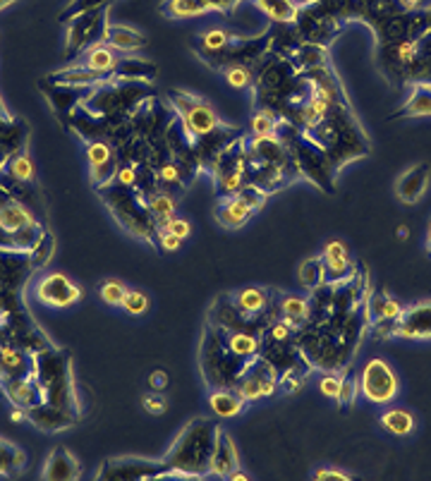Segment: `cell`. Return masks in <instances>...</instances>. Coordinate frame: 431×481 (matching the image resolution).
I'll return each mask as SVG.
<instances>
[{
	"instance_id": "obj_1",
	"label": "cell",
	"mask_w": 431,
	"mask_h": 481,
	"mask_svg": "<svg viewBox=\"0 0 431 481\" xmlns=\"http://www.w3.org/2000/svg\"><path fill=\"white\" fill-rule=\"evenodd\" d=\"M218 426L209 419H192L178 436V441L163 457L165 475L178 476H204L209 475L211 455H214Z\"/></svg>"
},
{
	"instance_id": "obj_2",
	"label": "cell",
	"mask_w": 431,
	"mask_h": 481,
	"mask_svg": "<svg viewBox=\"0 0 431 481\" xmlns=\"http://www.w3.org/2000/svg\"><path fill=\"white\" fill-rule=\"evenodd\" d=\"M34 376L44 391V403L68 410L79 417V398L72 381L70 352L68 350L46 348L34 352Z\"/></svg>"
},
{
	"instance_id": "obj_3",
	"label": "cell",
	"mask_w": 431,
	"mask_h": 481,
	"mask_svg": "<svg viewBox=\"0 0 431 481\" xmlns=\"http://www.w3.org/2000/svg\"><path fill=\"white\" fill-rule=\"evenodd\" d=\"M99 196L106 202L110 214L115 215V221L121 223L125 230H130L142 240H153V235H159V223L146 206L142 192L132 190V187H122L113 180V183L99 187Z\"/></svg>"
},
{
	"instance_id": "obj_4",
	"label": "cell",
	"mask_w": 431,
	"mask_h": 481,
	"mask_svg": "<svg viewBox=\"0 0 431 481\" xmlns=\"http://www.w3.org/2000/svg\"><path fill=\"white\" fill-rule=\"evenodd\" d=\"M168 96H171V101L175 103L180 122H183L184 132L190 134L192 141L216 132V130L223 125L221 118L216 115L214 108H211L206 101H202L199 96L187 94V91H171Z\"/></svg>"
},
{
	"instance_id": "obj_5",
	"label": "cell",
	"mask_w": 431,
	"mask_h": 481,
	"mask_svg": "<svg viewBox=\"0 0 431 481\" xmlns=\"http://www.w3.org/2000/svg\"><path fill=\"white\" fill-rule=\"evenodd\" d=\"M106 15L108 7H99V10H91V13L70 19L68 22V38H65V56L75 60L77 56H82L94 44H101L106 38L108 25H110Z\"/></svg>"
},
{
	"instance_id": "obj_6",
	"label": "cell",
	"mask_w": 431,
	"mask_h": 481,
	"mask_svg": "<svg viewBox=\"0 0 431 481\" xmlns=\"http://www.w3.org/2000/svg\"><path fill=\"white\" fill-rule=\"evenodd\" d=\"M362 395L374 405L394 403L400 391V381L386 360H369L360 376Z\"/></svg>"
},
{
	"instance_id": "obj_7",
	"label": "cell",
	"mask_w": 431,
	"mask_h": 481,
	"mask_svg": "<svg viewBox=\"0 0 431 481\" xmlns=\"http://www.w3.org/2000/svg\"><path fill=\"white\" fill-rule=\"evenodd\" d=\"M37 298L38 302L48 304V307L68 309V307H72V304H77L82 299V290H79L68 276L53 271L46 273L44 278L38 280Z\"/></svg>"
},
{
	"instance_id": "obj_8",
	"label": "cell",
	"mask_w": 431,
	"mask_h": 481,
	"mask_svg": "<svg viewBox=\"0 0 431 481\" xmlns=\"http://www.w3.org/2000/svg\"><path fill=\"white\" fill-rule=\"evenodd\" d=\"M394 336L407 340H429L431 338V302L413 304L410 309L400 311L395 319Z\"/></svg>"
},
{
	"instance_id": "obj_9",
	"label": "cell",
	"mask_w": 431,
	"mask_h": 481,
	"mask_svg": "<svg viewBox=\"0 0 431 481\" xmlns=\"http://www.w3.org/2000/svg\"><path fill=\"white\" fill-rule=\"evenodd\" d=\"M242 0H163L161 13L171 19L202 17L206 13H230Z\"/></svg>"
},
{
	"instance_id": "obj_10",
	"label": "cell",
	"mask_w": 431,
	"mask_h": 481,
	"mask_svg": "<svg viewBox=\"0 0 431 481\" xmlns=\"http://www.w3.org/2000/svg\"><path fill=\"white\" fill-rule=\"evenodd\" d=\"M161 475H165V467L161 463L122 457V460H108L96 476L99 479H153Z\"/></svg>"
},
{
	"instance_id": "obj_11",
	"label": "cell",
	"mask_w": 431,
	"mask_h": 481,
	"mask_svg": "<svg viewBox=\"0 0 431 481\" xmlns=\"http://www.w3.org/2000/svg\"><path fill=\"white\" fill-rule=\"evenodd\" d=\"M87 159H89L91 180H94L96 187L113 183L118 165H121V159H118L113 146L101 140L89 141V146H87Z\"/></svg>"
},
{
	"instance_id": "obj_12",
	"label": "cell",
	"mask_w": 431,
	"mask_h": 481,
	"mask_svg": "<svg viewBox=\"0 0 431 481\" xmlns=\"http://www.w3.org/2000/svg\"><path fill=\"white\" fill-rule=\"evenodd\" d=\"M3 391L15 407H22L25 412L44 403V391L34 374L22 379H3Z\"/></svg>"
},
{
	"instance_id": "obj_13",
	"label": "cell",
	"mask_w": 431,
	"mask_h": 481,
	"mask_svg": "<svg viewBox=\"0 0 431 481\" xmlns=\"http://www.w3.org/2000/svg\"><path fill=\"white\" fill-rule=\"evenodd\" d=\"M323 271H326V283H341V280H348L355 268H352V261H350L348 247L342 245L341 240L329 242L323 247Z\"/></svg>"
},
{
	"instance_id": "obj_14",
	"label": "cell",
	"mask_w": 431,
	"mask_h": 481,
	"mask_svg": "<svg viewBox=\"0 0 431 481\" xmlns=\"http://www.w3.org/2000/svg\"><path fill=\"white\" fill-rule=\"evenodd\" d=\"M34 374V355L22 348L0 342V381Z\"/></svg>"
},
{
	"instance_id": "obj_15",
	"label": "cell",
	"mask_w": 431,
	"mask_h": 481,
	"mask_svg": "<svg viewBox=\"0 0 431 481\" xmlns=\"http://www.w3.org/2000/svg\"><path fill=\"white\" fill-rule=\"evenodd\" d=\"M26 419H32V424L37 429L44 431H63L70 429L77 424V414L68 410H60V407L51 405V403H41V405L26 410Z\"/></svg>"
},
{
	"instance_id": "obj_16",
	"label": "cell",
	"mask_w": 431,
	"mask_h": 481,
	"mask_svg": "<svg viewBox=\"0 0 431 481\" xmlns=\"http://www.w3.org/2000/svg\"><path fill=\"white\" fill-rule=\"evenodd\" d=\"M429 163H417L407 173H403L398 184H395V194H398L400 202L417 204L422 199V194H425L426 184H429Z\"/></svg>"
},
{
	"instance_id": "obj_17",
	"label": "cell",
	"mask_w": 431,
	"mask_h": 481,
	"mask_svg": "<svg viewBox=\"0 0 431 481\" xmlns=\"http://www.w3.org/2000/svg\"><path fill=\"white\" fill-rule=\"evenodd\" d=\"M230 302L235 304V309L240 311L242 317L259 319L267 314L268 302H271V292L264 288H245V290L230 295Z\"/></svg>"
},
{
	"instance_id": "obj_18",
	"label": "cell",
	"mask_w": 431,
	"mask_h": 481,
	"mask_svg": "<svg viewBox=\"0 0 431 481\" xmlns=\"http://www.w3.org/2000/svg\"><path fill=\"white\" fill-rule=\"evenodd\" d=\"M41 475H44V479L48 481H56V479L70 481L82 475V467H79V463H77L70 450L56 448L51 455H48V460H46V467Z\"/></svg>"
},
{
	"instance_id": "obj_19",
	"label": "cell",
	"mask_w": 431,
	"mask_h": 481,
	"mask_svg": "<svg viewBox=\"0 0 431 481\" xmlns=\"http://www.w3.org/2000/svg\"><path fill=\"white\" fill-rule=\"evenodd\" d=\"M237 465H240V460H237L235 444L230 441V436L226 431H218V438H216V445H214V455H211L209 475L230 476V472L237 469Z\"/></svg>"
},
{
	"instance_id": "obj_20",
	"label": "cell",
	"mask_w": 431,
	"mask_h": 481,
	"mask_svg": "<svg viewBox=\"0 0 431 481\" xmlns=\"http://www.w3.org/2000/svg\"><path fill=\"white\" fill-rule=\"evenodd\" d=\"M118 63H121V56H118V51H113L106 41L94 44L91 48H87V51L82 53V58H79V65H82V68L94 70V72H101V75H106V77H113L115 65Z\"/></svg>"
},
{
	"instance_id": "obj_21",
	"label": "cell",
	"mask_w": 431,
	"mask_h": 481,
	"mask_svg": "<svg viewBox=\"0 0 431 481\" xmlns=\"http://www.w3.org/2000/svg\"><path fill=\"white\" fill-rule=\"evenodd\" d=\"M252 214L254 211L249 209L247 204L242 202L240 196L230 194V196H223L221 204H218V209H216V221L221 223L223 228L233 230V228L245 225Z\"/></svg>"
},
{
	"instance_id": "obj_22",
	"label": "cell",
	"mask_w": 431,
	"mask_h": 481,
	"mask_svg": "<svg viewBox=\"0 0 431 481\" xmlns=\"http://www.w3.org/2000/svg\"><path fill=\"white\" fill-rule=\"evenodd\" d=\"M103 41L118 53H134L146 46L144 34H140L137 29L125 25H108L106 38H103Z\"/></svg>"
},
{
	"instance_id": "obj_23",
	"label": "cell",
	"mask_w": 431,
	"mask_h": 481,
	"mask_svg": "<svg viewBox=\"0 0 431 481\" xmlns=\"http://www.w3.org/2000/svg\"><path fill=\"white\" fill-rule=\"evenodd\" d=\"M159 68L142 58H121V63L115 65L113 77L121 82H152Z\"/></svg>"
},
{
	"instance_id": "obj_24",
	"label": "cell",
	"mask_w": 431,
	"mask_h": 481,
	"mask_svg": "<svg viewBox=\"0 0 431 481\" xmlns=\"http://www.w3.org/2000/svg\"><path fill=\"white\" fill-rule=\"evenodd\" d=\"M209 403L216 417H226V419L240 414V412L245 410V405H247V400L242 398L240 392L230 391V388H216V391L211 392Z\"/></svg>"
},
{
	"instance_id": "obj_25",
	"label": "cell",
	"mask_w": 431,
	"mask_h": 481,
	"mask_svg": "<svg viewBox=\"0 0 431 481\" xmlns=\"http://www.w3.org/2000/svg\"><path fill=\"white\" fill-rule=\"evenodd\" d=\"M422 115H431V84L419 82L413 87V94L407 99V103L400 108L395 118H422Z\"/></svg>"
},
{
	"instance_id": "obj_26",
	"label": "cell",
	"mask_w": 431,
	"mask_h": 481,
	"mask_svg": "<svg viewBox=\"0 0 431 481\" xmlns=\"http://www.w3.org/2000/svg\"><path fill=\"white\" fill-rule=\"evenodd\" d=\"M230 41H233V34L226 32V29H206V32L197 37L199 58H202L204 63H209L211 58L228 48Z\"/></svg>"
},
{
	"instance_id": "obj_27",
	"label": "cell",
	"mask_w": 431,
	"mask_h": 481,
	"mask_svg": "<svg viewBox=\"0 0 431 481\" xmlns=\"http://www.w3.org/2000/svg\"><path fill=\"white\" fill-rule=\"evenodd\" d=\"M3 173H5L10 180L22 184H34V178H37V168H34L32 156H29L25 149L7 159V163L3 165Z\"/></svg>"
},
{
	"instance_id": "obj_28",
	"label": "cell",
	"mask_w": 431,
	"mask_h": 481,
	"mask_svg": "<svg viewBox=\"0 0 431 481\" xmlns=\"http://www.w3.org/2000/svg\"><path fill=\"white\" fill-rule=\"evenodd\" d=\"M254 3L276 25H292L295 15H298V3L295 0H254Z\"/></svg>"
},
{
	"instance_id": "obj_29",
	"label": "cell",
	"mask_w": 431,
	"mask_h": 481,
	"mask_svg": "<svg viewBox=\"0 0 431 481\" xmlns=\"http://www.w3.org/2000/svg\"><path fill=\"white\" fill-rule=\"evenodd\" d=\"M367 311H369V319H372V323L395 321V319L400 317L403 307H400V304L395 302L394 298H388L386 292H376V295H372V298H369Z\"/></svg>"
},
{
	"instance_id": "obj_30",
	"label": "cell",
	"mask_w": 431,
	"mask_h": 481,
	"mask_svg": "<svg viewBox=\"0 0 431 481\" xmlns=\"http://www.w3.org/2000/svg\"><path fill=\"white\" fill-rule=\"evenodd\" d=\"M381 426H384L388 434H394V436H407V434H413L415 429L413 412L403 410V407H394V410L384 412V414H381Z\"/></svg>"
},
{
	"instance_id": "obj_31",
	"label": "cell",
	"mask_w": 431,
	"mask_h": 481,
	"mask_svg": "<svg viewBox=\"0 0 431 481\" xmlns=\"http://www.w3.org/2000/svg\"><path fill=\"white\" fill-rule=\"evenodd\" d=\"M279 314L283 317V321H288L292 329H300V326H305L307 317H310V302L302 298H288L280 299L279 304Z\"/></svg>"
},
{
	"instance_id": "obj_32",
	"label": "cell",
	"mask_w": 431,
	"mask_h": 481,
	"mask_svg": "<svg viewBox=\"0 0 431 481\" xmlns=\"http://www.w3.org/2000/svg\"><path fill=\"white\" fill-rule=\"evenodd\" d=\"M144 199H146V206H149V211H152L159 225H163L165 221H171L173 215H175V209H178L175 199H173L165 190L152 192V194L144 196Z\"/></svg>"
},
{
	"instance_id": "obj_33",
	"label": "cell",
	"mask_w": 431,
	"mask_h": 481,
	"mask_svg": "<svg viewBox=\"0 0 431 481\" xmlns=\"http://www.w3.org/2000/svg\"><path fill=\"white\" fill-rule=\"evenodd\" d=\"M300 286L307 288V290H314V288L323 286L326 283V271H323V259L321 256H314V259H307L298 271Z\"/></svg>"
},
{
	"instance_id": "obj_34",
	"label": "cell",
	"mask_w": 431,
	"mask_h": 481,
	"mask_svg": "<svg viewBox=\"0 0 431 481\" xmlns=\"http://www.w3.org/2000/svg\"><path fill=\"white\" fill-rule=\"evenodd\" d=\"M115 0H70V5L65 7L63 13L58 15V19L68 25L70 19L79 17L84 13H91V10H99V7H110Z\"/></svg>"
},
{
	"instance_id": "obj_35",
	"label": "cell",
	"mask_w": 431,
	"mask_h": 481,
	"mask_svg": "<svg viewBox=\"0 0 431 481\" xmlns=\"http://www.w3.org/2000/svg\"><path fill=\"white\" fill-rule=\"evenodd\" d=\"M26 455L15 445L0 441V475H15L19 467H25Z\"/></svg>"
},
{
	"instance_id": "obj_36",
	"label": "cell",
	"mask_w": 431,
	"mask_h": 481,
	"mask_svg": "<svg viewBox=\"0 0 431 481\" xmlns=\"http://www.w3.org/2000/svg\"><path fill=\"white\" fill-rule=\"evenodd\" d=\"M125 292H127L125 283L118 278H108L99 286V295H101V299L108 304V307H121L122 299H125Z\"/></svg>"
},
{
	"instance_id": "obj_37",
	"label": "cell",
	"mask_w": 431,
	"mask_h": 481,
	"mask_svg": "<svg viewBox=\"0 0 431 481\" xmlns=\"http://www.w3.org/2000/svg\"><path fill=\"white\" fill-rule=\"evenodd\" d=\"M279 115H273L271 110H261L252 118V137H273L279 130Z\"/></svg>"
},
{
	"instance_id": "obj_38",
	"label": "cell",
	"mask_w": 431,
	"mask_h": 481,
	"mask_svg": "<svg viewBox=\"0 0 431 481\" xmlns=\"http://www.w3.org/2000/svg\"><path fill=\"white\" fill-rule=\"evenodd\" d=\"M53 247H56V245H53L51 233H44L41 237H38V242L34 245L32 252H29V259H32L34 268H41L48 264V259L53 256Z\"/></svg>"
},
{
	"instance_id": "obj_39",
	"label": "cell",
	"mask_w": 431,
	"mask_h": 481,
	"mask_svg": "<svg viewBox=\"0 0 431 481\" xmlns=\"http://www.w3.org/2000/svg\"><path fill=\"white\" fill-rule=\"evenodd\" d=\"M121 307L127 311V314H132V317H140V314H144V311L149 309V298H146L142 290H127L125 299H122Z\"/></svg>"
},
{
	"instance_id": "obj_40",
	"label": "cell",
	"mask_w": 431,
	"mask_h": 481,
	"mask_svg": "<svg viewBox=\"0 0 431 481\" xmlns=\"http://www.w3.org/2000/svg\"><path fill=\"white\" fill-rule=\"evenodd\" d=\"M226 79H228V84L235 87V89H247L249 84L254 82V75L245 65H235V68L226 70Z\"/></svg>"
},
{
	"instance_id": "obj_41",
	"label": "cell",
	"mask_w": 431,
	"mask_h": 481,
	"mask_svg": "<svg viewBox=\"0 0 431 481\" xmlns=\"http://www.w3.org/2000/svg\"><path fill=\"white\" fill-rule=\"evenodd\" d=\"M357 386H360V383L352 379V374L342 376L341 392H338V398H336L342 407H352V403H355V398H357Z\"/></svg>"
},
{
	"instance_id": "obj_42",
	"label": "cell",
	"mask_w": 431,
	"mask_h": 481,
	"mask_svg": "<svg viewBox=\"0 0 431 481\" xmlns=\"http://www.w3.org/2000/svg\"><path fill=\"white\" fill-rule=\"evenodd\" d=\"M159 230H168V233L178 235L180 240H187L192 233V225L187 218H178V215H173L171 221H165L163 225H159Z\"/></svg>"
},
{
	"instance_id": "obj_43",
	"label": "cell",
	"mask_w": 431,
	"mask_h": 481,
	"mask_svg": "<svg viewBox=\"0 0 431 481\" xmlns=\"http://www.w3.org/2000/svg\"><path fill=\"white\" fill-rule=\"evenodd\" d=\"M341 383H342V376H338L336 371H329V374L323 376L321 379V392L326 395V398H338V392H341Z\"/></svg>"
},
{
	"instance_id": "obj_44",
	"label": "cell",
	"mask_w": 431,
	"mask_h": 481,
	"mask_svg": "<svg viewBox=\"0 0 431 481\" xmlns=\"http://www.w3.org/2000/svg\"><path fill=\"white\" fill-rule=\"evenodd\" d=\"M142 405H144V410L149 412V414H163L165 407H168V403H165V398L161 395L159 391H152L149 395H144Z\"/></svg>"
},
{
	"instance_id": "obj_45",
	"label": "cell",
	"mask_w": 431,
	"mask_h": 481,
	"mask_svg": "<svg viewBox=\"0 0 431 481\" xmlns=\"http://www.w3.org/2000/svg\"><path fill=\"white\" fill-rule=\"evenodd\" d=\"M156 245H159L163 252H178V249L183 247V240H180L178 235L168 233V230H159V240H156Z\"/></svg>"
},
{
	"instance_id": "obj_46",
	"label": "cell",
	"mask_w": 431,
	"mask_h": 481,
	"mask_svg": "<svg viewBox=\"0 0 431 481\" xmlns=\"http://www.w3.org/2000/svg\"><path fill=\"white\" fill-rule=\"evenodd\" d=\"M168 383H171V379H168V374H165L163 369H156V371H152V376H149V386H152V391L163 392L165 388H168Z\"/></svg>"
},
{
	"instance_id": "obj_47",
	"label": "cell",
	"mask_w": 431,
	"mask_h": 481,
	"mask_svg": "<svg viewBox=\"0 0 431 481\" xmlns=\"http://www.w3.org/2000/svg\"><path fill=\"white\" fill-rule=\"evenodd\" d=\"M314 479L326 481V479H336V481H348L350 476L345 472H338V469H317L314 472Z\"/></svg>"
},
{
	"instance_id": "obj_48",
	"label": "cell",
	"mask_w": 431,
	"mask_h": 481,
	"mask_svg": "<svg viewBox=\"0 0 431 481\" xmlns=\"http://www.w3.org/2000/svg\"><path fill=\"white\" fill-rule=\"evenodd\" d=\"M228 479H233V481H247L249 476L245 475V472H240V469H233V472H230Z\"/></svg>"
},
{
	"instance_id": "obj_49",
	"label": "cell",
	"mask_w": 431,
	"mask_h": 481,
	"mask_svg": "<svg viewBox=\"0 0 431 481\" xmlns=\"http://www.w3.org/2000/svg\"><path fill=\"white\" fill-rule=\"evenodd\" d=\"M400 5L405 7V10H415V7L422 5V0H400Z\"/></svg>"
},
{
	"instance_id": "obj_50",
	"label": "cell",
	"mask_w": 431,
	"mask_h": 481,
	"mask_svg": "<svg viewBox=\"0 0 431 481\" xmlns=\"http://www.w3.org/2000/svg\"><path fill=\"white\" fill-rule=\"evenodd\" d=\"M410 235V230H407V225H400L398 228V237H407Z\"/></svg>"
},
{
	"instance_id": "obj_51",
	"label": "cell",
	"mask_w": 431,
	"mask_h": 481,
	"mask_svg": "<svg viewBox=\"0 0 431 481\" xmlns=\"http://www.w3.org/2000/svg\"><path fill=\"white\" fill-rule=\"evenodd\" d=\"M15 0H0V13H3V10H5V7H10L13 5Z\"/></svg>"
},
{
	"instance_id": "obj_52",
	"label": "cell",
	"mask_w": 431,
	"mask_h": 481,
	"mask_svg": "<svg viewBox=\"0 0 431 481\" xmlns=\"http://www.w3.org/2000/svg\"><path fill=\"white\" fill-rule=\"evenodd\" d=\"M425 17H426V29L431 32V10H429V13H425Z\"/></svg>"
},
{
	"instance_id": "obj_53",
	"label": "cell",
	"mask_w": 431,
	"mask_h": 481,
	"mask_svg": "<svg viewBox=\"0 0 431 481\" xmlns=\"http://www.w3.org/2000/svg\"><path fill=\"white\" fill-rule=\"evenodd\" d=\"M0 118H7V110L5 106H3V101H0Z\"/></svg>"
},
{
	"instance_id": "obj_54",
	"label": "cell",
	"mask_w": 431,
	"mask_h": 481,
	"mask_svg": "<svg viewBox=\"0 0 431 481\" xmlns=\"http://www.w3.org/2000/svg\"><path fill=\"white\" fill-rule=\"evenodd\" d=\"M426 245H429V249H431V221H429V240H426Z\"/></svg>"
}]
</instances>
